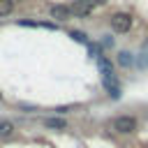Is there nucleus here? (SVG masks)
Listing matches in <instances>:
<instances>
[{"label":"nucleus","instance_id":"9","mask_svg":"<svg viewBox=\"0 0 148 148\" xmlns=\"http://www.w3.org/2000/svg\"><path fill=\"white\" fill-rule=\"evenodd\" d=\"M12 7H14V2H12V0H0V16L12 14Z\"/></svg>","mask_w":148,"mask_h":148},{"label":"nucleus","instance_id":"10","mask_svg":"<svg viewBox=\"0 0 148 148\" xmlns=\"http://www.w3.org/2000/svg\"><path fill=\"white\" fill-rule=\"evenodd\" d=\"M118 60H120V65H123V67H130V65H132V60H130V53H127V51H123Z\"/></svg>","mask_w":148,"mask_h":148},{"label":"nucleus","instance_id":"1","mask_svg":"<svg viewBox=\"0 0 148 148\" xmlns=\"http://www.w3.org/2000/svg\"><path fill=\"white\" fill-rule=\"evenodd\" d=\"M113 130L120 132V134H132V132L136 130V120H134L132 116H118V118L113 120Z\"/></svg>","mask_w":148,"mask_h":148},{"label":"nucleus","instance_id":"7","mask_svg":"<svg viewBox=\"0 0 148 148\" xmlns=\"http://www.w3.org/2000/svg\"><path fill=\"white\" fill-rule=\"evenodd\" d=\"M44 125H46L49 130H67V123H65L62 118H46Z\"/></svg>","mask_w":148,"mask_h":148},{"label":"nucleus","instance_id":"6","mask_svg":"<svg viewBox=\"0 0 148 148\" xmlns=\"http://www.w3.org/2000/svg\"><path fill=\"white\" fill-rule=\"evenodd\" d=\"M99 72H102V79H106V76H116L111 60H109V58H104V56L99 58Z\"/></svg>","mask_w":148,"mask_h":148},{"label":"nucleus","instance_id":"2","mask_svg":"<svg viewBox=\"0 0 148 148\" xmlns=\"http://www.w3.org/2000/svg\"><path fill=\"white\" fill-rule=\"evenodd\" d=\"M111 28H113L116 32H127V30L132 28V18H130L127 14H116V16L111 18Z\"/></svg>","mask_w":148,"mask_h":148},{"label":"nucleus","instance_id":"5","mask_svg":"<svg viewBox=\"0 0 148 148\" xmlns=\"http://www.w3.org/2000/svg\"><path fill=\"white\" fill-rule=\"evenodd\" d=\"M69 14H72V7H65V5H53L51 7V18L65 21V18H69Z\"/></svg>","mask_w":148,"mask_h":148},{"label":"nucleus","instance_id":"4","mask_svg":"<svg viewBox=\"0 0 148 148\" xmlns=\"http://www.w3.org/2000/svg\"><path fill=\"white\" fill-rule=\"evenodd\" d=\"M72 12H74L76 16H88V14L92 12V0H76V2L72 5Z\"/></svg>","mask_w":148,"mask_h":148},{"label":"nucleus","instance_id":"8","mask_svg":"<svg viewBox=\"0 0 148 148\" xmlns=\"http://www.w3.org/2000/svg\"><path fill=\"white\" fill-rule=\"evenodd\" d=\"M14 132V123L12 120H2L0 123V136H9Z\"/></svg>","mask_w":148,"mask_h":148},{"label":"nucleus","instance_id":"3","mask_svg":"<svg viewBox=\"0 0 148 148\" xmlns=\"http://www.w3.org/2000/svg\"><path fill=\"white\" fill-rule=\"evenodd\" d=\"M102 86L106 88V92H109L113 99H118V97H120V83H118V79H116V76H106V79H102Z\"/></svg>","mask_w":148,"mask_h":148},{"label":"nucleus","instance_id":"11","mask_svg":"<svg viewBox=\"0 0 148 148\" xmlns=\"http://www.w3.org/2000/svg\"><path fill=\"white\" fill-rule=\"evenodd\" d=\"M72 37H74L76 42H86V35H83V32H79V30H74V32H72Z\"/></svg>","mask_w":148,"mask_h":148}]
</instances>
